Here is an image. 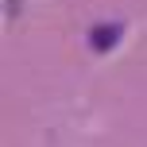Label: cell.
Returning <instances> with one entry per match:
<instances>
[{
	"label": "cell",
	"mask_w": 147,
	"mask_h": 147,
	"mask_svg": "<svg viewBox=\"0 0 147 147\" xmlns=\"http://www.w3.org/2000/svg\"><path fill=\"white\" fill-rule=\"evenodd\" d=\"M116 39H120V27H116V23H101V27L89 31L93 51H109V47H116Z\"/></svg>",
	"instance_id": "cell-1"
}]
</instances>
